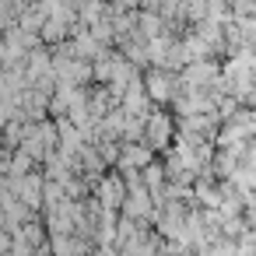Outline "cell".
Listing matches in <instances>:
<instances>
[{
  "label": "cell",
  "instance_id": "obj_1",
  "mask_svg": "<svg viewBox=\"0 0 256 256\" xmlns=\"http://www.w3.org/2000/svg\"><path fill=\"white\" fill-rule=\"evenodd\" d=\"M144 134L151 137V140H148L151 148H165V144H168V134H172V120H168L165 112H151L148 123H144Z\"/></svg>",
  "mask_w": 256,
  "mask_h": 256
},
{
  "label": "cell",
  "instance_id": "obj_2",
  "mask_svg": "<svg viewBox=\"0 0 256 256\" xmlns=\"http://www.w3.org/2000/svg\"><path fill=\"white\" fill-rule=\"evenodd\" d=\"M120 165H123V168H148V165H151V151H148V148H137V144H123Z\"/></svg>",
  "mask_w": 256,
  "mask_h": 256
},
{
  "label": "cell",
  "instance_id": "obj_3",
  "mask_svg": "<svg viewBox=\"0 0 256 256\" xmlns=\"http://www.w3.org/2000/svg\"><path fill=\"white\" fill-rule=\"evenodd\" d=\"M148 95H151L154 102H165V98L172 95V78H168V74H151V78H148Z\"/></svg>",
  "mask_w": 256,
  "mask_h": 256
},
{
  "label": "cell",
  "instance_id": "obj_4",
  "mask_svg": "<svg viewBox=\"0 0 256 256\" xmlns=\"http://www.w3.org/2000/svg\"><path fill=\"white\" fill-rule=\"evenodd\" d=\"M98 193H102L106 204H120V196H123V182H120V176H106V179L98 182Z\"/></svg>",
  "mask_w": 256,
  "mask_h": 256
},
{
  "label": "cell",
  "instance_id": "obj_5",
  "mask_svg": "<svg viewBox=\"0 0 256 256\" xmlns=\"http://www.w3.org/2000/svg\"><path fill=\"white\" fill-rule=\"evenodd\" d=\"M144 182H148L151 190H165V165L151 162V165L144 168Z\"/></svg>",
  "mask_w": 256,
  "mask_h": 256
},
{
  "label": "cell",
  "instance_id": "obj_6",
  "mask_svg": "<svg viewBox=\"0 0 256 256\" xmlns=\"http://www.w3.org/2000/svg\"><path fill=\"white\" fill-rule=\"evenodd\" d=\"M148 190H130V196H126V210L130 214H144L148 210V196H144Z\"/></svg>",
  "mask_w": 256,
  "mask_h": 256
}]
</instances>
